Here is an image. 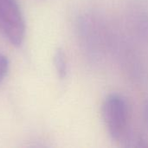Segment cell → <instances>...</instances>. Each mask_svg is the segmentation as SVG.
<instances>
[{
    "label": "cell",
    "instance_id": "cell-1",
    "mask_svg": "<svg viewBox=\"0 0 148 148\" xmlns=\"http://www.w3.org/2000/svg\"><path fill=\"white\" fill-rule=\"evenodd\" d=\"M101 114L111 138L121 141L128 133V108L126 100L117 94L108 95L103 101Z\"/></svg>",
    "mask_w": 148,
    "mask_h": 148
},
{
    "label": "cell",
    "instance_id": "cell-2",
    "mask_svg": "<svg viewBox=\"0 0 148 148\" xmlns=\"http://www.w3.org/2000/svg\"><path fill=\"white\" fill-rule=\"evenodd\" d=\"M0 29L13 46L22 45L25 24L16 0H0Z\"/></svg>",
    "mask_w": 148,
    "mask_h": 148
},
{
    "label": "cell",
    "instance_id": "cell-3",
    "mask_svg": "<svg viewBox=\"0 0 148 148\" xmlns=\"http://www.w3.org/2000/svg\"><path fill=\"white\" fill-rule=\"evenodd\" d=\"M54 64L60 79H64L68 73V62L64 51L62 49H57L54 55Z\"/></svg>",
    "mask_w": 148,
    "mask_h": 148
},
{
    "label": "cell",
    "instance_id": "cell-4",
    "mask_svg": "<svg viewBox=\"0 0 148 148\" xmlns=\"http://www.w3.org/2000/svg\"><path fill=\"white\" fill-rule=\"evenodd\" d=\"M121 141L125 144V147H146L148 146L146 141L142 139V137H140L130 132L126 134Z\"/></svg>",
    "mask_w": 148,
    "mask_h": 148
},
{
    "label": "cell",
    "instance_id": "cell-5",
    "mask_svg": "<svg viewBox=\"0 0 148 148\" xmlns=\"http://www.w3.org/2000/svg\"><path fill=\"white\" fill-rule=\"evenodd\" d=\"M9 69V61L6 56L0 54V84L5 77Z\"/></svg>",
    "mask_w": 148,
    "mask_h": 148
},
{
    "label": "cell",
    "instance_id": "cell-6",
    "mask_svg": "<svg viewBox=\"0 0 148 148\" xmlns=\"http://www.w3.org/2000/svg\"><path fill=\"white\" fill-rule=\"evenodd\" d=\"M146 114H147V121H148V104H147V111H146Z\"/></svg>",
    "mask_w": 148,
    "mask_h": 148
}]
</instances>
